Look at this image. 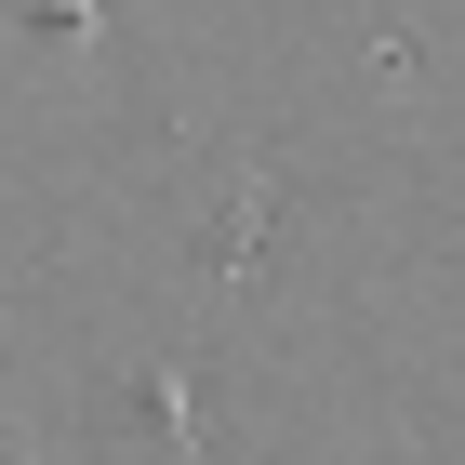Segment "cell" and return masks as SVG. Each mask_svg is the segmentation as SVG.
Instances as JSON below:
<instances>
[{"label": "cell", "mask_w": 465, "mask_h": 465, "mask_svg": "<svg viewBox=\"0 0 465 465\" xmlns=\"http://www.w3.org/2000/svg\"><path fill=\"white\" fill-rule=\"evenodd\" d=\"M280 240H292L280 173H266V160H240V173H226V200L200 213V280H266V266H280Z\"/></svg>", "instance_id": "obj_1"}, {"label": "cell", "mask_w": 465, "mask_h": 465, "mask_svg": "<svg viewBox=\"0 0 465 465\" xmlns=\"http://www.w3.org/2000/svg\"><path fill=\"white\" fill-rule=\"evenodd\" d=\"M120 426L134 439H160L173 465H200L213 439H200V399H186V372H120Z\"/></svg>", "instance_id": "obj_2"}, {"label": "cell", "mask_w": 465, "mask_h": 465, "mask_svg": "<svg viewBox=\"0 0 465 465\" xmlns=\"http://www.w3.org/2000/svg\"><path fill=\"white\" fill-rule=\"evenodd\" d=\"M0 27L27 40V54H107V0H0Z\"/></svg>", "instance_id": "obj_3"}, {"label": "cell", "mask_w": 465, "mask_h": 465, "mask_svg": "<svg viewBox=\"0 0 465 465\" xmlns=\"http://www.w3.org/2000/svg\"><path fill=\"white\" fill-rule=\"evenodd\" d=\"M0 465H40V439L14 426V399H0Z\"/></svg>", "instance_id": "obj_4"}]
</instances>
